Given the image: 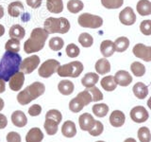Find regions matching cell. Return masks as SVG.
Segmentation results:
<instances>
[{"label":"cell","instance_id":"cell-1","mask_svg":"<svg viewBox=\"0 0 151 142\" xmlns=\"http://www.w3.org/2000/svg\"><path fill=\"white\" fill-rule=\"evenodd\" d=\"M22 57L20 54L6 51L0 60V80L9 82L12 76L20 70Z\"/></svg>","mask_w":151,"mask_h":142},{"label":"cell","instance_id":"cell-2","mask_svg":"<svg viewBox=\"0 0 151 142\" xmlns=\"http://www.w3.org/2000/svg\"><path fill=\"white\" fill-rule=\"evenodd\" d=\"M48 33L42 28H35L31 31L30 37L24 44V50L26 53H36L42 50L48 38Z\"/></svg>","mask_w":151,"mask_h":142},{"label":"cell","instance_id":"cell-3","mask_svg":"<svg viewBox=\"0 0 151 142\" xmlns=\"http://www.w3.org/2000/svg\"><path fill=\"white\" fill-rule=\"evenodd\" d=\"M45 91V86L40 82H35L28 85L24 90L20 91L17 95V101L21 105H27L32 101L44 95Z\"/></svg>","mask_w":151,"mask_h":142},{"label":"cell","instance_id":"cell-4","mask_svg":"<svg viewBox=\"0 0 151 142\" xmlns=\"http://www.w3.org/2000/svg\"><path fill=\"white\" fill-rule=\"evenodd\" d=\"M70 28L71 26L68 19L64 17H49L44 23V28L48 34H53V33L65 34L70 30Z\"/></svg>","mask_w":151,"mask_h":142},{"label":"cell","instance_id":"cell-5","mask_svg":"<svg viewBox=\"0 0 151 142\" xmlns=\"http://www.w3.org/2000/svg\"><path fill=\"white\" fill-rule=\"evenodd\" d=\"M84 69L83 64L79 61H74L63 65H60L57 73L60 77L78 78Z\"/></svg>","mask_w":151,"mask_h":142},{"label":"cell","instance_id":"cell-6","mask_svg":"<svg viewBox=\"0 0 151 142\" xmlns=\"http://www.w3.org/2000/svg\"><path fill=\"white\" fill-rule=\"evenodd\" d=\"M78 23L80 27L88 28H98L103 25L102 17L98 15H94L88 12L80 14L78 18Z\"/></svg>","mask_w":151,"mask_h":142},{"label":"cell","instance_id":"cell-7","mask_svg":"<svg viewBox=\"0 0 151 142\" xmlns=\"http://www.w3.org/2000/svg\"><path fill=\"white\" fill-rule=\"evenodd\" d=\"M60 62L55 59H49L44 62L38 69L39 76L42 78H49L54 73L57 72V70L60 67Z\"/></svg>","mask_w":151,"mask_h":142},{"label":"cell","instance_id":"cell-8","mask_svg":"<svg viewBox=\"0 0 151 142\" xmlns=\"http://www.w3.org/2000/svg\"><path fill=\"white\" fill-rule=\"evenodd\" d=\"M40 64V57L38 55H31L21 62L20 70L24 74H30Z\"/></svg>","mask_w":151,"mask_h":142},{"label":"cell","instance_id":"cell-9","mask_svg":"<svg viewBox=\"0 0 151 142\" xmlns=\"http://www.w3.org/2000/svg\"><path fill=\"white\" fill-rule=\"evenodd\" d=\"M132 52L137 58L145 62H151V46L144 44H136L133 46Z\"/></svg>","mask_w":151,"mask_h":142},{"label":"cell","instance_id":"cell-10","mask_svg":"<svg viewBox=\"0 0 151 142\" xmlns=\"http://www.w3.org/2000/svg\"><path fill=\"white\" fill-rule=\"evenodd\" d=\"M148 112L144 106H136L131 109L130 117L136 123H143L148 120Z\"/></svg>","mask_w":151,"mask_h":142},{"label":"cell","instance_id":"cell-11","mask_svg":"<svg viewBox=\"0 0 151 142\" xmlns=\"http://www.w3.org/2000/svg\"><path fill=\"white\" fill-rule=\"evenodd\" d=\"M119 20L125 26H132L136 22L137 18L133 9L130 7L125 8L119 13Z\"/></svg>","mask_w":151,"mask_h":142},{"label":"cell","instance_id":"cell-12","mask_svg":"<svg viewBox=\"0 0 151 142\" xmlns=\"http://www.w3.org/2000/svg\"><path fill=\"white\" fill-rule=\"evenodd\" d=\"M25 83V74L22 71H18L9 80V85L12 91H20Z\"/></svg>","mask_w":151,"mask_h":142},{"label":"cell","instance_id":"cell-13","mask_svg":"<svg viewBox=\"0 0 151 142\" xmlns=\"http://www.w3.org/2000/svg\"><path fill=\"white\" fill-rule=\"evenodd\" d=\"M78 123L79 127L82 131H90L93 127L94 123H96V120L89 113H84L82 115H80L78 117Z\"/></svg>","mask_w":151,"mask_h":142},{"label":"cell","instance_id":"cell-14","mask_svg":"<svg viewBox=\"0 0 151 142\" xmlns=\"http://www.w3.org/2000/svg\"><path fill=\"white\" fill-rule=\"evenodd\" d=\"M117 85L121 86H129L132 83V76L126 70H119L113 76Z\"/></svg>","mask_w":151,"mask_h":142},{"label":"cell","instance_id":"cell-15","mask_svg":"<svg viewBox=\"0 0 151 142\" xmlns=\"http://www.w3.org/2000/svg\"><path fill=\"white\" fill-rule=\"evenodd\" d=\"M126 120L125 114L120 110H114L110 116V123L113 127H121L124 125Z\"/></svg>","mask_w":151,"mask_h":142},{"label":"cell","instance_id":"cell-16","mask_svg":"<svg viewBox=\"0 0 151 142\" xmlns=\"http://www.w3.org/2000/svg\"><path fill=\"white\" fill-rule=\"evenodd\" d=\"M12 124L14 126L22 128V127H25L27 125V118L25 114H24V112H22L20 110H17V111H14L12 113Z\"/></svg>","mask_w":151,"mask_h":142},{"label":"cell","instance_id":"cell-17","mask_svg":"<svg viewBox=\"0 0 151 142\" xmlns=\"http://www.w3.org/2000/svg\"><path fill=\"white\" fill-rule=\"evenodd\" d=\"M42 139H44V134L38 127L31 128L26 135L27 142H41Z\"/></svg>","mask_w":151,"mask_h":142},{"label":"cell","instance_id":"cell-18","mask_svg":"<svg viewBox=\"0 0 151 142\" xmlns=\"http://www.w3.org/2000/svg\"><path fill=\"white\" fill-rule=\"evenodd\" d=\"M132 91H133L134 96L139 99H144L147 97V95H148L147 86L142 82L136 83L134 84L133 88H132Z\"/></svg>","mask_w":151,"mask_h":142},{"label":"cell","instance_id":"cell-19","mask_svg":"<svg viewBox=\"0 0 151 142\" xmlns=\"http://www.w3.org/2000/svg\"><path fill=\"white\" fill-rule=\"evenodd\" d=\"M61 133H63V135L65 137H68V138L74 137L77 135V127H76V124L71 120L65 121L63 124V126H61Z\"/></svg>","mask_w":151,"mask_h":142},{"label":"cell","instance_id":"cell-20","mask_svg":"<svg viewBox=\"0 0 151 142\" xmlns=\"http://www.w3.org/2000/svg\"><path fill=\"white\" fill-rule=\"evenodd\" d=\"M8 12L12 17H19L24 12V5L21 1L12 2L8 6Z\"/></svg>","mask_w":151,"mask_h":142},{"label":"cell","instance_id":"cell-21","mask_svg":"<svg viewBox=\"0 0 151 142\" xmlns=\"http://www.w3.org/2000/svg\"><path fill=\"white\" fill-rule=\"evenodd\" d=\"M136 9L140 15L147 16L151 14V2L149 0H139L136 5Z\"/></svg>","mask_w":151,"mask_h":142},{"label":"cell","instance_id":"cell-22","mask_svg":"<svg viewBox=\"0 0 151 142\" xmlns=\"http://www.w3.org/2000/svg\"><path fill=\"white\" fill-rule=\"evenodd\" d=\"M100 52L105 58L112 56L113 53L115 52L113 42L111 40H104L100 45Z\"/></svg>","mask_w":151,"mask_h":142},{"label":"cell","instance_id":"cell-23","mask_svg":"<svg viewBox=\"0 0 151 142\" xmlns=\"http://www.w3.org/2000/svg\"><path fill=\"white\" fill-rule=\"evenodd\" d=\"M58 89L60 94L64 95V96H69L74 92L75 85L69 80H63L58 84Z\"/></svg>","mask_w":151,"mask_h":142},{"label":"cell","instance_id":"cell-24","mask_svg":"<svg viewBox=\"0 0 151 142\" xmlns=\"http://www.w3.org/2000/svg\"><path fill=\"white\" fill-rule=\"evenodd\" d=\"M94 68H96L97 74L105 75L111 71V64L106 58H102V59H99L96 63Z\"/></svg>","mask_w":151,"mask_h":142},{"label":"cell","instance_id":"cell-25","mask_svg":"<svg viewBox=\"0 0 151 142\" xmlns=\"http://www.w3.org/2000/svg\"><path fill=\"white\" fill-rule=\"evenodd\" d=\"M47 11L51 13H60L63 11V0H46Z\"/></svg>","mask_w":151,"mask_h":142},{"label":"cell","instance_id":"cell-26","mask_svg":"<svg viewBox=\"0 0 151 142\" xmlns=\"http://www.w3.org/2000/svg\"><path fill=\"white\" fill-rule=\"evenodd\" d=\"M99 80V76L97 73H93V72H89L87 74H85V76L81 80V83L83 86L86 88H90L94 86Z\"/></svg>","mask_w":151,"mask_h":142},{"label":"cell","instance_id":"cell-27","mask_svg":"<svg viewBox=\"0 0 151 142\" xmlns=\"http://www.w3.org/2000/svg\"><path fill=\"white\" fill-rule=\"evenodd\" d=\"M100 84L102 88L108 92H111L113 90H115V88L117 87V83L113 76H106V77H104L101 80Z\"/></svg>","mask_w":151,"mask_h":142},{"label":"cell","instance_id":"cell-28","mask_svg":"<svg viewBox=\"0 0 151 142\" xmlns=\"http://www.w3.org/2000/svg\"><path fill=\"white\" fill-rule=\"evenodd\" d=\"M9 34L11 38L21 41L23 38H25L26 30H25V28L20 25H13L12 27H11V28H9Z\"/></svg>","mask_w":151,"mask_h":142},{"label":"cell","instance_id":"cell-29","mask_svg":"<svg viewBox=\"0 0 151 142\" xmlns=\"http://www.w3.org/2000/svg\"><path fill=\"white\" fill-rule=\"evenodd\" d=\"M114 44V49L115 51L117 52H124L126 51L129 46V38H127L125 36H122L117 38V39L113 42Z\"/></svg>","mask_w":151,"mask_h":142},{"label":"cell","instance_id":"cell-30","mask_svg":"<svg viewBox=\"0 0 151 142\" xmlns=\"http://www.w3.org/2000/svg\"><path fill=\"white\" fill-rule=\"evenodd\" d=\"M45 129L47 133V135H54L57 134L58 132V126H59V123L55 121V120H52L50 118H45Z\"/></svg>","mask_w":151,"mask_h":142},{"label":"cell","instance_id":"cell-31","mask_svg":"<svg viewBox=\"0 0 151 142\" xmlns=\"http://www.w3.org/2000/svg\"><path fill=\"white\" fill-rule=\"evenodd\" d=\"M93 113L98 117H104L109 113V106L106 103H97L93 106Z\"/></svg>","mask_w":151,"mask_h":142},{"label":"cell","instance_id":"cell-32","mask_svg":"<svg viewBox=\"0 0 151 142\" xmlns=\"http://www.w3.org/2000/svg\"><path fill=\"white\" fill-rule=\"evenodd\" d=\"M84 8V4L80 0H69L67 3V9L71 13H78Z\"/></svg>","mask_w":151,"mask_h":142},{"label":"cell","instance_id":"cell-33","mask_svg":"<svg viewBox=\"0 0 151 142\" xmlns=\"http://www.w3.org/2000/svg\"><path fill=\"white\" fill-rule=\"evenodd\" d=\"M5 49L9 52L18 53V52L20 51V40L11 38V39L7 41L6 45H5Z\"/></svg>","mask_w":151,"mask_h":142},{"label":"cell","instance_id":"cell-34","mask_svg":"<svg viewBox=\"0 0 151 142\" xmlns=\"http://www.w3.org/2000/svg\"><path fill=\"white\" fill-rule=\"evenodd\" d=\"M78 42L83 47H91L93 44V38L89 33L83 32L78 36Z\"/></svg>","mask_w":151,"mask_h":142},{"label":"cell","instance_id":"cell-35","mask_svg":"<svg viewBox=\"0 0 151 142\" xmlns=\"http://www.w3.org/2000/svg\"><path fill=\"white\" fill-rule=\"evenodd\" d=\"M130 69L134 76L136 77H142L145 74V66L141 64L140 62H134L130 65Z\"/></svg>","mask_w":151,"mask_h":142},{"label":"cell","instance_id":"cell-36","mask_svg":"<svg viewBox=\"0 0 151 142\" xmlns=\"http://www.w3.org/2000/svg\"><path fill=\"white\" fill-rule=\"evenodd\" d=\"M101 4L104 8L109 9H119L124 4V0H101Z\"/></svg>","mask_w":151,"mask_h":142},{"label":"cell","instance_id":"cell-37","mask_svg":"<svg viewBox=\"0 0 151 142\" xmlns=\"http://www.w3.org/2000/svg\"><path fill=\"white\" fill-rule=\"evenodd\" d=\"M64 42L60 37H53L49 41V49L53 51H60L63 49Z\"/></svg>","mask_w":151,"mask_h":142},{"label":"cell","instance_id":"cell-38","mask_svg":"<svg viewBox=\"0 0 151 142\" xmlns=\"http://www.w3.org/2000/svg\"><path fill=\"white\" fill-rule=\"evenodd\" d=\"M138 138L141 142H150L151 133L147 127H141L138 131Z\"/></svg>","mask_w":151,"mask_h":142},{"label":"cell","instance_id":"cell-39","mask_svg":"<svg viewBox=\"0 0 151 142\" xmlns=\"http://www.w3.org/2000/svg\"><path fill=\"white\" fill-rule=\"evenodd\" d=\"M77 98L79 99L80 101L82 102V104L84 106L88 105V104H90L92 101H93V98H92V95L90 94V92L88 91V89L86 88L84 90V91L80 92L77 95Z\"/></svg>","mask_w":151,"mask_h":142},{"label":"cell","instance_id":"cell-40","mask_svg":"<svg viewBox=\"0 0 151 142\" xmlns=\"http://www.w3.org/2000/svg\"><path fill=\"white\" fill-rule=\"evenodd\" d=\"M85 106L82 104V102L79 101V99L76 97L73 99H71L69 102V109L71 112L73 113H78L82 110Z\"/></svg>","mask_w":151,"mask_h":142},{"label":"cell","instance_id":"cell-41","mask_svg":"<svg viewBox=\"0 0 151 142\" xmlns=\"http://www.w3.org/2000/svg\"><path fill=\"white\" fill-rule=\"evenodd\" d=\"M45 118H50V120H55L60 124L61 120H63V116H61V113L59 110L51 109V110H49L45 114Z\"/></svg>","mask_w":151,"mask_h":142},{"label":"cell","instance_id":"cell-42","mask_svg":"<svg viewBox=\"0 0 151 142\" xmlns=\"http://www.w3.org/2000/svg\"><path fill=\"white\" fill-rule=\"evenodd\" d=\"M80 50L78 49V46L75 44H69L66 46V54L69 58H77L79 55Z\"/></svg>","mask_w":151,"mask_h":142},{"label":"cell","instance_id":"cell-43","mask_svg":"<svg viewBox=\"0 0 151 142\" xmlns=\"http://www.w3.org/2000/svg\"><path fill=\"white\" fill-rule=\"evenodd\" d=\"M88 91L90 92V94L92 95V98H93V101H99L103 99V94L102 92L99 90L96 85L93 87H90V88H87Z\"/></svg>","mask_w":151,"mask_h":142},{"label":"cell","instance_id":"cell-44","mask_svg":"<svg viewBox=\"0 0 151 142\" xmlns=\"http://www.w3.org/2000/svg\"><path fill=\"white\" fill-rule=\"evenodd\" d=\"M103 130H104V126L102 123L98 120H96V123H94L93 127L89 131V134L93 136H98L103 133Z\"/></svg>","mask_w":151,"mask_h":142},{"label":"cell","instance_id":"cell-45","mask_svg":"<svg viewBox=\"0 0 151 142\" xmlns=\"http://www.w3.org/2000/svg\"><path fill=\"white\" fill-rule=\"evenodd\" d=\"M140 30L145 36L151 35V20H144L140 24Z\"/></svg>","mask_w":151,"mask_h":142},{"label":"cell","instance_id":"cell-46","mask_svg":"<svg viewBox=\"0 0 151 142\" xmlns=\"http://www.w3.org/2000/svg\"><path fill=\"white\" fill-rule=\"evenodd\" d=\"M21 136L16 132H9L7 135V142H21Z\"/></svg>","mask_w":151,"mask_h":142},{"label":"cell","instance_id":"cell-47","mask_svg":"<svg viewBox=\"0 0 151 142\" xmlns=\"http://www.w3.org/2000/svg\"><path fill=\"white\" fill-rule=\"evenodd\" d=\"M41 112H42V107L39 105V104H33V105L30 106L29 109H28V114H29L31 117L39 116Z\"/></svg>","mask_w":151,"mask_h":142},{"label":"cell","instance_id":"cell-48","mask_svg":"<svg viewBox=\"0 0 151 142\" xmlns=\"http://www.w3.org/2000/svg\"><path fill=\"white\" fill-rule=\"evenodd\" d=\"M27 6H29L32 9H38L41 7L42 0H26Z\"/></svg>","mask_w":151,"mask_h":142},{"label":"cell","instance_id":"cell-49","mask_svg":"<svg viewBox=\"0 0 151 142\" xmlns=\"http://www.w3.org/2000/svg\"><path fill=\"white\" fill-rule=\"evenodd\" d=\"M8 125V120L3 114H0V129H5V127Z\"/></svg>","mask_w":151,"mask_h":142},{"label":"cell","instance_id":"cell-50","mask_svg":"<svg viewBox=\"0 0 151 142\" xmlns=\"http://www.w3.org/2000/svg\"><path fill=\"white\" fill-rule=\"evenodd\" d=\"M5 90H6V83H5L4 80H0V94H2Z\"/></svg>","mask_w":151,"mask_h":142},{"label":"cell","instance_id":"cell-51","mask_svg":"<svg viewBox=\"0 0 151 142\" xmlns=\"http://www.w3.org/2000/svg\"><path fill=\"white\" fill-rule=\"evenodd\" d=\"M5 34V28L3 25L0 24V37H2Z\"/></svg>","mask_w":151,"mask_h":142},{"label":"cell","instance_id":"cell-52","mask_svg":"<svg viewBox=\"0 0 151 142\" xmlns=\"http://www.w3.org/2000/svg\"><path fill=\"white\" fill-rule=\"evenodd\" d=\"M4 14H5V12H4V8L0 5V19H2L4 17Z\"/></svg>","mask_w":151,"mask_h":142},{"label":"cell","instance_id":"cell-53","mask_svg":"<svg viewBox=\"0 0 151 142\" xmlns=\"http://www.w3.org/2000/svg\"><path fill=\"white\" fill-rule=\"evenodd\" d=\"M4 108V101L0 98V111H2Z\"/></svg>","mask_w":151,"mask_h":142},{"label":"cell","instance_id":"cell-54","mask_svg":"<svg viewBox=\"0 0 151 142\" xmlns=\"http://www.w3.org/2000/svg\"><path fill=\"white\" fill-rule=\"evenodd\" d=\"M124 142H137L134 138H132V137H129V138H127Z\"/></svg>","mask_w":151,"mask_h":142},{"label":"cell","instance_id":"cell-55","mask_svg":"<svg viewBox=\"0 0 151 142\" xmlns=\"http://www.w3.org/2000/svg\"><path fill=\"white\" fill-rule=\"evenodd\" d=\"M147 106H148V108L151 110V97L148 99V101H147Z\"/></svg>","mask_w":151,"mask_h":142},{"label":"cell","instance_id":"cell-56","mask_svg":"<svg viewBox=\"0 0 151 142\" xmlns=\"http://www.w3.org/2000/svg\"><path fill=\"white\" fill-rule=\"evenodd\" d=\"M96 142H105V141H96Z\"/></svg>","mask_w":151,"mask_h":142}]
</instances>
